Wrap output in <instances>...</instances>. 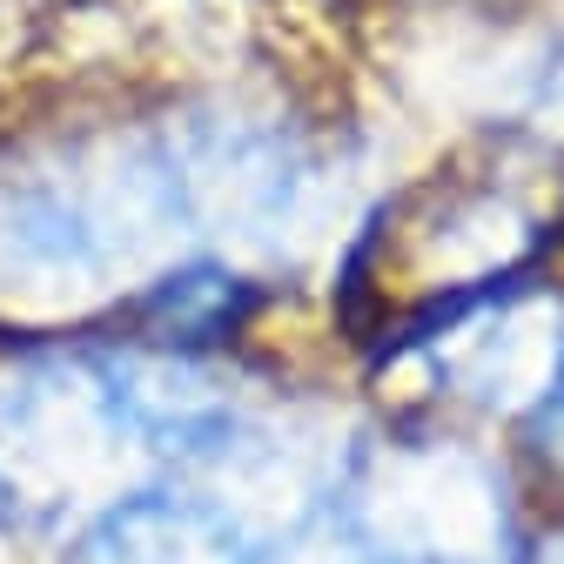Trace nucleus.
<instances>
[{"mask_svg": "<svg viewBox=\"0 0 564 564\" xmlns=\"http://www.w3.org/2000/svg\"><path fill=\"white\" fill-rule=\"evenodd\" d=\"M175 14H195V21H229V14H269V8H290V0H162Z\"/></svg>", "mask_w": 564, "mask_h": 564, "instance_id": "nucleus-1", "label": "nucleus"}, {"mask_svg": "<svg viewBox=\"0 0 564 564\" xmlns=\"http://www.w3.org/2000/svg\"><path fill=\"white\" fill-rule=\"evenodd\" d=\"M349 8H397V14H464V8H498V0H349Z\"/></svg>", "mask_w": 564, "mask_h": 564, "instance_id": "nucleus-2", "label": "nucleus"}]
</instances>
